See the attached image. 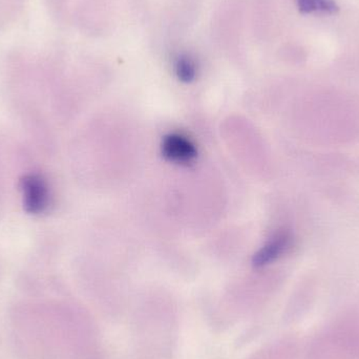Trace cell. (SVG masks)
I'll return each instance as SVG.
<instances>
[{"instance_id":"1","label":"cell","mask_w":359,"mask_h":359,"mask_svg":"<svg viewBox=\"0 0 359 359\" xmlns=\"http://www.w3.org/2000/svg\"><path fill=\"white\" fill-rule=\"evenodd\" d=\"M307 133L320 144H348L359 139V99L326 90L305 103Z\"/></svg>"},{"instance_id":"2","label":"cell","mask_w":359,"mask_h":359,"mask_svg":"<svg viewBox=\"0 0 359 359\" xmlns=\"http://www.w3.org/2000/svg\"><path fill=\"white\" fill-rule=\"evenodd\" d=\"M17 185L25 213L41 217L50 210L54 196L50 180L44 172L36 170L23 172Z\"/></svg>"},{"instance_id":"3","label":"cell","mask_w":359,"mask_h":359,"mask_svg":"<svg viewBox=\"0 0 359 359\" xmlns=\"http://www.w3.org/2000/svg\"><path fill=\"white\" fill-rule=\"evenodd\" d=\"M294 245V236L292 232L287 229L276 232L253 257V265L263 267L272 262L280 259L283 255L288 252Z\"/></svg>"},{"instance_id":"4","label":"cell","mask_w":359,"mask_h":359,"mask_svg":"<svg viewBox=\"0 0 359 359\" xmlns=\"http://www.w3.org/2000/svg\"><path fill=\"white\" fill-rule=\"evenodd\" d=\"M162 153L166 159L175 163H189L196 157L194 143L180 134H170L163 139Z\"/></svg>"},{"instance_id":"5","label":"cell","mask_w":359,"mask_h":359,"mask_svg":"<svg viewBox=\"0 0 359 359\" xmlns=\"http://www.w3.org/2000/svg\"><path fill=\"white\" fill-rule=\"evenodd\" d=\"M299 10L303 13H313L320 11L325 13H335L339 8L334 0H297Z\"/></svg>"},{"instance_id":"6","label":"cell","mask_w":359,"mask_h":359,"mask_svg":"<svg viewBox=\"0 0 359 359\" xmlns=\"http://www.w3.org/2000/svg\"><path fill=\"white\" fill-rule=\"evenodd\" d=\"M177 76L182 82H191L196 75V67L194 61L190 57H179L176 63Z\"/></svg>"},{"instance_id":"7","label":"cell","mask_w":359,"mask_h":359,"mask_svg":"<svg viewBox=\"0 0 359 359\" xmlns=\"http://www.w3.org/2000/svg\"><path fill=\"white\" fill-rule=\"evenodd\" d=\"M23 0H0V27L8 25L18 14Z\"/></svg>"},{"instance_id":"8","label":"cell","mask_w":359,"mask_h":359,"mask_svg":"<svg viewBox=\"0 0 359 359\" xmlns=\"http://www.w3.org/2000/svg\"><path fill=\"white\" fill-rule=\"evenodd\" d=\"M6 179H4V168L0 159V217L4 215L6 209Z\"/></svg>"}]
</instances>
